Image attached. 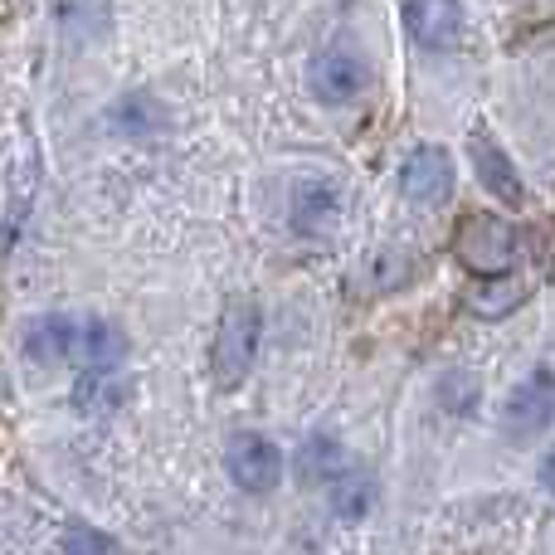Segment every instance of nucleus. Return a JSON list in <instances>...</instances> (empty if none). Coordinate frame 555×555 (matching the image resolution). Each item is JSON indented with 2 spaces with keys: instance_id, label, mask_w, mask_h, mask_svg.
Returning a JSON list of instances; mask_svg holds the SVG:
<instances>
[{
  "instance_id": "1",
  "label": "nucleus",
  "mask_w": 555,
  "mask_h": 555,
  "mask_svg": "<svg viewBox=\"0 0 555 555\" xmlns=\"http://www.w3.org/2000/svg\"><path fill=\"white\" fill-rule=\"evenodd\" d=\"M25 356L44 365L74 361L83 371H117L127 356V336L103 317H39L25 332Z\"/></svg>"
},
{
  "instance_id": "2",
  "label": "nucleus",
  "mask_w": 555,
  "mask_h": 555,
  "mask_svg": "<svg viewBox=\"0 0 555 555\" xmlns=\"http://www.w3.org/2000/svg\"><path fill=\"white\" fill-rule=\"evenodd\" d=\"M259 336H263V312L254 297L234 293L220 312V332H215V351H210V371L220 390L249 380L254 356H259Z\"/></svg>"
},
{
  "instance_id": "3",
  "label": "nucleus",
  "mask_w": 555,
  "mask_h": 555,
  "mask_svg": "<svg viewBox=\"0 0 555 555\" xmlns=\"http://www.w3.org/2000/svg\"><path fill=\"white\" fill-rule=\"evenodd\" d=\"M453 254L478 278H507L517 263V230L502 215H468L453 234Z\"/></svg>"
},
{
  "instance_id": "4",
  "label": "nucleus",
  "mask_w": 555,
  "mask_h": 555,
  "mask_svg": "<svg viewBox=\"0 0 555 555\" xmlns=\"http://www.w3.org/2000/svg\"><path fill=\"white\" fill-rule=\"evenodd\" d=\"M224 468H230V478L240 482L244 492L263 498V492H273L278 478H283V453H278L273 439H263V434H234L230 449H224Z\"/></svg>"
},
{
  "instance_id": "5",
  "label": "nucleus",
  "mask_w": 555,
  "mask_h": 555,
  "mask_svg": "<svg viewBox=\"0 0 555 555\" xmlns=\"http://www.w3.org/2000/svg\"><path fill=\"white\" fill-rule=\"evenodd\" d=\"M371 88V68L356 49H322L312 59V93L322 103H356Z\"/></svg>"
},
{
  "instance_id": "6",
  "label": "nucleus",
  "mask_w": 555,
  "mask_h": 555,
  "mask_svg": "<svg viewBox=\"0 0 555 555\" xmlns=\"http://www.w3.org/2000/svg\"><path fill=\"white\" fill-rule=\"evenodd\" d=\"M502 420H507L512 439H531V434L546 429V424L555 420V375L551 371H537L531 380H521L517 390H512Z\"/></svg>"
},
{
  "instance_id": "7",
  "label": "nucleus",
  "mask_w": 555,
  "mask_h": 555,
  "mask_svg": "<svg viewBox=\"0 0 555 555\" xmlns=\"http://www.w3.org/2000/svg\"><path fill=\"white\" fill-rule=\"evenodd\" d=\"M400 191H404V201H414V205L449 201V191H453L449 152H439V146H420V152H410L404 166H400Z\"/></svg>"
},
{
  "instance_id": "8",
  "label": "nucleus",
  "mask_w": 555,
  "mask_h": 555,
  "mask_svg": "<svg viewBox=\"0 0 555 555\" xmlns=\"http://www.w3.org/2000/svg\"><path fill=\"white\" fill-rule=\"evenodd\" d=\"M404 29L424 49H453L463 35V5L459 0H410L404 5Z\"/></svg>"
},
{
  "instance_id": "9",
  "label": "nucleus",
  "mask_w": 555,
  "mask_h": 555,
  "mask_svg": "<svg viewBox=\"0 0 555 555\" xmlns=\"http://www.w3.org/2000/svg\"><path fill=\"white\" fill-rule=\"evenodd\" d=\"M336 215H341V191H336L332 181H322V176H302V181L293 185V224L302 234L332 230Z\"/></svg>"
},
{
  "instance_id": "10",
  "label": "nucleus",
  "mask_w": 555,
  "mask_h": 555,
  "mask_svg": "<svg viewBox=\"0 0 555 555\" xmlns=\"http://www.w3.org/2000/svg\"><path fill=\"white\" fill-rule=\"evenodd\" d=\"M473 166H478L482 185H488V191L498 195L502 205H521V201H527V185H521L517 166L507 162V152H502V146L492 142L488 132H478V137H473Z\"/></svg>"
},
{
  "instance_id": "11",
  "label": "nucleus",
  "mask_w": 555,
  "mask_h": 555,
  "mask_svg": "<svg viewBox=\"0 0 555 555\" xmlns=\"http://www.w3.org/2000/svg\"><path fill=\"white\" fill-rule=\"evenodd\" d=\"M375 512V482L361 478V473H346V478H332V517L346 521V527H361Z\"/></svg>"
},
{
  "instance_id": "12",
  "label": "nucleus",
  "mask_w": 555,
  "mask_h": 555,
  "mask_svg": "<svg viewBox=\"0 0 555 555\" xmlns=\"http://www.w3.org/2000/svg\"><path fill=\"white\" fill-rule=\"evenodd\" d=\"M107 15H113V0H59V29L68 39H78V44L103 35Z\"/></svg>"
},
{
  "instance_id": "13",
  "label": "nucleus",
  "mask_w": 555,
  "mask_h": 555,
  "mask_svg": "<svg viewBox=\"0 0 555 555\" xmlns=\"http://www.w3.org/2000/svg\"><path fill=\"white\" fill-rule=\"evenodd\" d=\"M341 468H346V453L336 439H312L302 449V478L307 482H332V478H341Z\"/></svg>"
},
{
  "instance_id": "14",
  "label": "nucleus",
  "mask_w": 555,
  "mask_h": 555,
  "mask_svg": "<svg viewBox=\"0 0 555 555\" xmlns=\"http://www.w3.org/2000/svg\"><path fill=\"white\" fill-rule=\"evenodd\" d=\"M517 302H521V287L517 283L473 287V293H468V307H473V312H482V317H502L507 307H517Z\"/></svg>"
},
{
  "instance_id": "15",
  "label": "nucleus",
  "mask_w": 555,
  "mask_h": 555,
  "mask_svg": "<svg viewBox=\"0 0 555 555\" xmlns=\"http://www.w3.org/2000/svg\"><path fill=\"white\" fill-rule=\"evenodd\" d=\"M64 551H113V541H107V537H83V531H74V537H64Z\"/></svg>"
},
{
  "instance_id": "16",
  "label": "nucleus",
  "mask_w": 555,
  "mask_h": 555,
  "mask_svg": "<svg viewBox=\"0 0 555 555\" xmlns=\"http://www.w3.org/2000/svg\"><path fill=\"white\" fill-rule=\"evenodd\" d=\"M541 482H546V488L555 492V449L546 453V463H541Z\"/></svg>"
}]
</instances>
